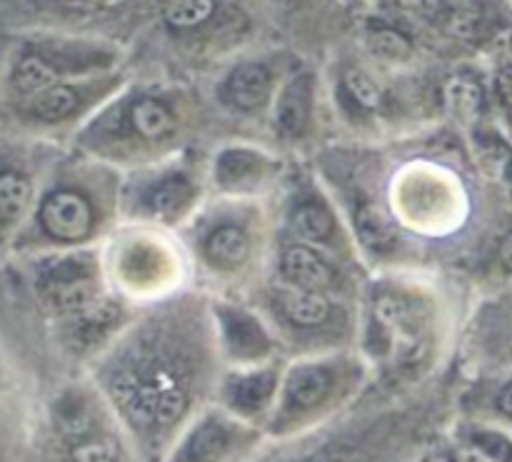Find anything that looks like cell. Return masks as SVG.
Listing matches in <instances>:
<instances>
[{"instance_id":"6da1fadb","label":"cell","mask_w":512,"mask_h":462,"mask_svg":"<svg viewBox=\"0 0 512 462\" xmlns=\"http://www.w3.org/2000/svg\"><path fill=\"white\" fill-rule=\"evenodd\" d=\"M23 462H133L123 433L93 393L63 385L40 403Z\"/></svg>"},{"instance_id":"7a4b0ae2","label":"cell","mask_w":512,"mask_h":462,"mask_svg":"<svg viewBox=\"0 0 512 462\" xmlns=\"http://www.w3.org/2000/svg\"><path fill=\"white\" fill-rule=\"evenodd\" d=\"M18 280L0 263V462H23L30 428L40 405L25 385L15 340Z\"/></svg>"},{"instance_id":"3957f363","label":"cell","mask_w":512,"mask_h":462,"mask_svg":"<svg viewBox=\"0 0 512 462\" xmlns=\"http://www.w3.org/2000/svg\"><path fill=\"white\" fill-rule=\"evenodd\" d=\"M263 430L228 410H210L185 425L163 462H245L258 450Z\"/></svg>"},{"instance_id":"277c9868","label":"cell","mask_w":512,"mask_h":462,"mask_svg":"<svg viewBox=\"0 0 512 462\" xmlns=\"http://www.w3.org/2000/svg\"><path fill=\"white\" fill-rule=\"evenodd\" d=\"M335 393L338 385L333 370L323 365H298L285 378L275 413L268 423V433L275 438H290L300 433L328 413Z\"/></svg>"},{"instance_id":"5b68a950","label":"cell","mask_w":512,"mask_h":462,"mask_svg":"<svg viewBox=\"0 0 512 462\" xmlns=\"http://www.w3.org/2000/svg\"><path fill=\"white\" fill-rule=\"evenodd\" d=\"M13 148L15 145L0 138V255L10 253L15 235L25 225L38 198L28 163Z\"/></svg>"},{"instance_id":"8992f818","label":"cell","mask_w":512,"mask_h":462,"mask_svg":"<svg viewBox=\"0 0 512 462\" xmlns=\"http://www.w3.org/2000/svg\"><path fill=\"white\" fill-rule=\"evenodd\" d=\"M275 405H278V375L273 370L238 375L230 378L223 388V410L255 428L263 425L268 428Z\"/></svg>"},{"instance_id":"52a82bcc","label":"cell","mask_w":512,"mask_h":462,"mask_svg":"<svg viewBox=\"0 0 512 462\" xmlns=\"http://www.w3.org/2000/svg\"><path fill=\"white\" fill-rule=\"evenodd\" d=\"M270 73L258 63H245L225 80V98L240 110H255L268 100Z\"/></svg>"},{"instance_id":"ba28073f","label":"cell","mask_w":512,"mask_h":462,"mask_svg":"<svg viewBox=\"0 0 512 462\" xmlns=\"http://www.w3.org/2000/svg\"><path fill=\"white\" fill-rule=\"evenodd\" d=\"M310 103H313V83L310 75H300L283 90L275 108V125L280 133L290 138L303 133L310 118Z\"/></svg>"},{"instance_id":"9c48e42d","label":"cell","mask_w":512,"mask_h":462,"mask_svg":"<svg viewBox=\"0 0 512 462\" xmlns=\"http://www.w3.org/2000/svg\"><path fill=\"white\" fill-rule=\"evenodd\" d=\"M283 273L298 288L323 290L333 285V273L328 265L308 248H288L283 255Z\"/></svg>"},{"instance_id":"30bf717a","label":"cell","mask_w":512,"mask_h":462,"mask_svg":"<svg viewBox=\"0 0 512 462\" xmlns=\"http://www.w3.org/2000/svg\"><path fill=\"white\" fill-rule=\"evenodd\" d=\"M280 308L295 325H303V328H315V325L325 323L330 313V303L323 293L298 288V285H290L280 293Z\"/></svg>"},{"instance_id":"8fae6325","label":"cell","mask_w":512,"mask_h":462,"mask_svg":"<svg viewBox=\"0 0 512 462\" xmlns=\"http://www.w3.org/2000/svg\"><path fill=\"white\" fill-rule=\"evenodd\" d=\"M463 450L488 462H512V433L488 423H473L463 430Z\"/></svg>"},{"instance_id":"7c38bea8","label":"cell","mask_w":512,"mask_h":462,"mask_svg":"<svg viewBox=\"0 0 512 462\" xmlns=\"http://www.w3.org/2000/svg\"><path fill=\"white\" fill-rule=\"evenodd\" d=\"M205 255H208V260L215 268H238V265H243L250 255L248 235L240 228H235V225L218 228L210 235L208 243H205Z\"/></svg>"},{"instance_id":"4fadbf2b","label":"cell","mask_w":512,"mask_h":462,"mask_svg":"<svg viewBox=\"0 0 512 462\" xmlns=\"http://www.w3.org/2000/svg\"><path fill=\"white\" fill-rule=\"evenodd\" d=\"M130 120H133V128L148 140L163 138V135H168L175 125L170 110L153 98H145L140 100V103H135Z\"/></svg>"},{"instance_id":"5bb4252c","label":"cell","mask_w":512,"mask_h":462,"mask_svg":"<svg viewBox=\"0 0 512 462\" xmlns=\"http://www.w3.org/2000/svg\"><path fill=\"white\" fill-rule=\"evenodd\" d=\"M225 333H228V343L238 353V358H258L260 350H265L263 330L248 315H228Z\"/></svg>"},{"instance_id":"9a60e30c","label":"cell","mask_w":512,"mask_h":462,"mask_svg":"<svg viewBox=\"0 0 512 462\" xmlns=\"http://www.w3.org/2000/svg\"><path fill=\"white\" fill-rule=\"evenodd\" d=\"M355 223H358V233L363 243L370 245L373 250H388L395 243L393 228L375 205H363L355 215Z\"/></svg>"},{"instance_id":"2e32d148","label":"cell","mask_w":512,"mask_h":462,"mask_svg":"<svg viewBox=\"0 0 512 462\" xmlns=\"http://www.w3.org/2000/svg\"><path fill=\"white\" fill-rule=\"evenodd\" d=\"M293 228L300 238L313 240V243H325V240L333 235L335 223L325 208H318V205H303V208L293 215Z\"/></svg>"},{"instance_id":"e0dca14e","label":"cell","mask_w":512,"mask_h":462,"mask_svg":"<svg viewBox=\"0 0 512 462\" xmlns=\"http://www.w3.org/2000/svg\"><path fill=\"white\" fill-rule=\"evenodd\" d=\"M213 8V0H170L165 5V20L173 28H195L210 18Z\"/></svg>"},{"instance_id":"ac0fdd59","label":"cell","mask_w":512,"mask_h":462,"mask_svg":"<svg viewBox=\"0 0 512 462\" xmlns=\"http://www.w3.org/2000/svg\"><path fill=\"white\" fill-rule=\"evenodd\" d=\"M190 200V185L183 178L163 180L150 195V208L158 215H175Z\"/></svg>"},{"instance_id":"d6986e66","label":"cell","mask_w":512,"mask_h":462,"mask_svg":"<svg viewBox=\"0 0 512 462\" xmlns=\"http://www.w3.org/2000/svg\"><path fill=\"white\" fill-rule=\"evenodd\" d=\"M445 100H448V108L460 118H475L480 110V88L470 80L455 78L445 88Z\"/></svg>"},{"instance_id":"ffe728a7","label":"cell","mask_w":512,"mask_h":462,"mask_svg":"<svg viewBox=\"0 0 512 462\" xmlns=\"http://www.w3.org/2000/svg\"><path fill=\"white\" fill-rule=\"evenodd\" d=\"M370 48H373L380 58L388 60H405L413 53L410 40L393 28H380L375 30V33H370Z\"/></svg>"},{"instance_id":"44dd1931","label":"cell","mask_w":512,"mask_h":462,"mask_svg":"<svg viewBox=\"0 0 512 462\" xmlns=\"http://www.w3.org/2000/svg\"><path fill=\"white\" fill-rule=\"evenodd\" d=\"M345 88L353 95L355 103H360L368 110L378 108V105L383 103V93H380L378 85H375L365 73H358V70H350V73L345 75Z\"/></svg>"},{"instance_id":"7402d4cb","label":"cell","mask_w":512,"mask_h":462,"mask_svg":"<svg viewBox=\"0 0 512 462\" xmlns=\"http://www.w3.org/2000/svg\"><path fill=\"white\" fill-rule=\"evenodd\" d=\"M220 175L228 185H243L245 178H255L258 168L248 153H228L220 160Z\"/></svg>"},{"instance_id":"603a6c76","label":"cell","mask_w":512,"mask_h":462,"mask_svg":"<svg viewBox=\"0 0 512 462\" xmlns=\"http://www.w3.org/2000/svg\"><path fill=\"white\" fill-rule=\"evenodd\" d=\"M495 85H498V95L500 100H503L505 108L512 110V65H505V68L500 70Z\"/></svg>"},{"instance_id":"cb8c5ba5","label":"cell","mask_w":512,"mask_h":462,"mask_svg":"<svg viewBox=\"0 0 512 462\" xmlns=\"http://www.w3.org/2000/svg\"><path fill=\"white\" fill-rule=\"evenodd\" d=\"M500 260H503L505 268L512 270V233L503 240V245H500Z\"/></svg>"},{"instance_id":"d4e9b609","label":"cell","mask_w":512,"mask_h":462,"mask_svg":"<svg viewBox=\"0 0 512 462\" xmlns=\"http://www.w3.org/2000/svg\"><path fill=\"white\" fill-rule=\"evenodd\" d=\"M455 462H488V460L480 458V455H475V453H468V450H463V453L455 458Z\"/></svg>"},{"instance_id":"484cf974","label":"cell","mask_w":512,"mask_h":462,"mask_svg":"<svg viewBox=\"0 0 512 462\" xmlns=\"http://www.w3.org/2000/svg\"><path fill=\"white\" fill-rule=\"evenodd\" d=\"M438 462H455V460H438Z\"/></svg>"}]
</instances>
